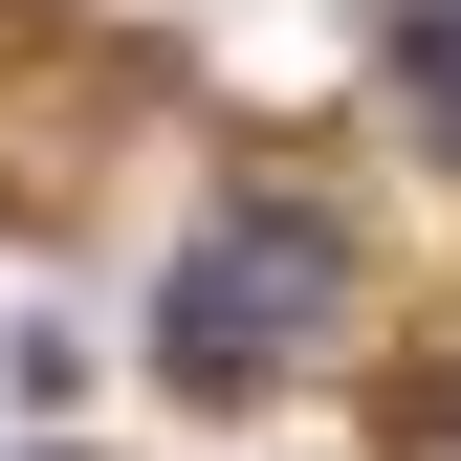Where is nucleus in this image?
<instances>
[{"label": "nucleus", "instance_id": "nucleus-2", "mask_svg": "<svg viewBox=\"0 0 461 461\" xmlns=\"http://www.w3.org/2000/svg\"><path fill=\"white\" fill-rule=\"evenodd\" d=\"M395 88H418V132L461 154V0H395Z\"/></svg>", "mask_w": 461, "mask_h": 461}, {"label": "nucleus", "instance_id": "nucleus-1", "mask_svg": "<svg viewBox=\"0 0 461 461\" xmlns=\"http://www.w3.org/2000/svg\"><path fill=\"white\" fill-rule=\"evenodd\" d=\"M330 308H352V264H330V220L242 198V220H198L176 308H154V374H176V395H264L285 352H330Z\"/></svg>", "mask_w": 461, "mask_h": 461}]
</instances>
